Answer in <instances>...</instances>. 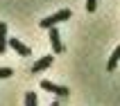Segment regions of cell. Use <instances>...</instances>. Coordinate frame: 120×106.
Listing matches in <instances>:
<instances>
[{
    "label": "cell",
    "mask_w": 120,
    "mask_h": 106,
    "mask_svg": "<svg viewBox=\"0 0 120 106\" xmlns=\"http://www.w3.org/2000/svg\"><path fill=\"white\" fill-rule=\"evenodd\" d=\"M11 74H14L11 68H0V79H9Z\"/></svg>",
    "instance_id": "obj_9"
},
{
    "label": "cell",
    "mask_w": 120,
    "mask_h": 106,
    "mask_svg": "<svg viewBox=\"0 0 120 106\" xmlns=\"http://www.w3.org/2000/svg\"><path fill=\"white\" fill-rule=\"evenodd\" d=\"M86 9H88L91 14H93L95 9H98V0H86Z\"/></svg>",
    "instance_id": "obj_10"
},
{
    "label": "cell",
    "mask_w": 120,
    "mask_h": 106,
    "mask_svg": "<svg viewBox=\"0 0 120 106\" xmlns=\"http://www.w3.org/2000/svg\"><path fill=\"white\" fill-rule=\"evenodd\" d=\"M25 106H36V93H27L25 95Z\"/></svg>",
    "instance_id": "obj_8"
},
{
    "label": "cell",
    "mask_w": 120,
    "mask_h": 106,
    "mask_svg": "<svg viewBox=\"0 0 120 106\" xmlns=\"http://www.w3.org/2000/svg\"><path fill=\"white\" fill-rule=\"evenodd\" d=\"M118 61H120V45L113 50V54L109 57V63H107V70L111 72V70H116V66H118Z\"/></svg>",
    "instance_id": "obj_7"
},
{
    "label": "cell",
    "mask_w": 120,
    "mask_h": 106,
    "mask_svg": "<svg viewBox=\"0 0 120 106\" xmlns=\"http://www.w3.org/2000/svg\"><path fill=\"white\" fill-rule=\"evenodd\" d=\"M41 88H43V90H50V93H54L57 97H68V93H70L66 86L52 84V81H48V79H43V81H41Z\"/></svg>",
    "instance_id": "obj_2"
},
{
    "label": "cell",
    "mask_w": 120,
    "mask_h": 106,
    "mask_svg": "<svg viewBox=\"0 0 120 106\" xmlns=\"http://www.w3.org/2000/svg\"><path fill=\"white\" fill-rule=\"evenodd\" d=\"M7 47H9V36H7V25L5 23H0V54L7 52Z\"/></svg>",
    "instance_id": "obj_6"
},
{
    "label": "cell",
    "mask_w": 120,
    "mask_h": 106,
    "mask_svg": "<svg viewBox=\"0 0 120 106\" xmlns=\"http://www.w3.org/2000/svg\"><path fill=\"white\" fill-rule=\"evenodd\" d=\"M50 43H52V50H54L57 54H61V52H64L61 34H59V29H57V27H50Z\"/></svg>",
    "instance_id": "obj_4"
},
{
    "label": "cell",
    "mask_w": 120,
    "mask_h": 106,
    "mask_svg": "<svg viewBox=\"0 0 120 106\" xmlns=\"http://www.w3.org/2000/svg\"><path fill=\"white\" fill-rule=\"evenodd\" d=\"M50 106H59V99H54V102H52V104H50Z\"/></svg>",
    "instance_id": "obj_11"
},
{
    "label": "cell",
    "mask_w": 120,
    "mask_h": 106,
    "mask_svg": "<svg viewBox=\"0 0 120 106\" xmlns=\"http://www.w3.org/2000/svg\"><path fill=\"white\" fill-rule=\"evenodd\" d=\"M70 16H73V14H70V9H61V11L52 14V16H48V18H43V20L39 23V25L43 27V29H50V27H57L59 23H64V20H68Z\"/></svg>",
    "instance_id": "obj_1"
},
{
    "label": "cell",
    "mask_w": 120,
    "mask_h": 106,
    "mask_svg": "<svg viewBox=\"0 0 120 106\" xmlns=\"http://www.w3.org/2000/svg\"><path fill=\"white\" fill-rule=\"evenodd\" d=\"M9 47H11V50H16L20 57H30V54H32V50H30L25 43H20L18 39H9Z\"/></svg>",
    "instance_id": "obj_5"
},
{
    "label": "cell",
    "mask_w": 120,
    "mask_h": 106,
    "mask_svg": "<svg viewBox=\"0 0 120 106\" xmlns=\"http://www.w3.org/2000/svg\"><path fill=\"white\" fill-rule=\"evenodd\" d=\"M52 61H54V57H52V54H45V57H41V59L32 66V70H30V72H32V74L43 72V70H48V68L52 66Z\"/></svg>",
    "instance_id": "obj_3"
}]
</instances>
